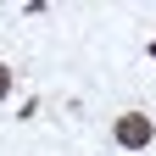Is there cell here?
<instances>
[{"label": "cell", "instance_id": "obj_3", "mask_svg": "<svg viewBox=\"0 0 156 156\" xmlns=\"http://www.w3.org/2000/svg\"><path fill=\"white\" fill-rule=\"evenodd\" d=\"M151 62H156V39H151Z\"/></svg>", "mask_w": 156, "mask_h": 156}, {"label": "cell", "instance_id": "obj_1", "mask_svg": "<svg viewBox=\"0 0 156 156\" xmlns=\"http://www.w3.org/2000/svg\"><path fill=\"white\" fill-rule=\"evenodd\" d=\"M112 140L123 145V151H145L151 140H156V117H145V112H123L112 123Z\"/></svg>", "mask_w": 156, "mask_h": 156}, {"label": "cell", "instance_id": "obj_2", "mask_svg": "<svg viewBox=\"0 0 156 156\" xmlns=\"http://www.w3.org/2000/svg\"><path fill=\"white\" fill-rule=\"evenodd\" d=\"M6 95H11V67L0 62V101H6Z\"/></svg>", "mask_w": 156, "mask_h": 156}]
</instances>
